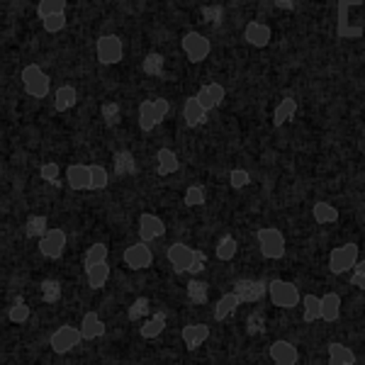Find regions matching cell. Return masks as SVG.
Masks as SVG:
<instances>
[{
	"label": "cell",
	"mask_w": 365,
	"mask_h": 365,
	"mask_svg": "<svg viewBox=\"0 0 365 365\" xmlns=\"http://www.w3.org/2000/svg\"><path fill=\"white\" fill-rule=\"evenodd\" d=\"M185 297L195 307H212V295H210V280L202 275L185 280Z\"/></svg>",
	"instance_id": "e0dca14e"
},
{
	"label": "cell",
	"mask_w": 365,
	"mask_h": 365,
	"mask_svg": "<svg viewBox=\"0 0 365 365\" xmlns=\"http://www.w3.org/2000/svg\"><path fill=\"white\" fill-rule=\"evenodd\" d=\"M212 256H215V261H220V263L234 261V258L239 256V241H237V237H232V234H225V237L217 239L215 249H212Z\"/></svg>",
	"instance_id": "4316f807"
},
{
	"label": "cell",
	"mask_w": 365,
	"mask_h": 365,
	"mask_svg": "<svg viewBox=\"0 0 365 365\" xmlns=\"http://www.w3.org/2000/svg\"><path fill=\"white\" fill-rule=\"evenodd\" d=\"M166 327H168V312L156 309V312H151V317H146V319L139 324V336L144 341H154L158 336H163Z\"/></svg>",
	"instance_id": "44dd1931"
},
{
	"label": "cell",
	"mask_w": 365,
	"mask_h": 365,
	"mask_svg": "<svg viewBox=\"0 0 365 365\" xmlns=\"http://www.w3.org/2000/svg\"><path fill=\"white\" fill-rule=\"evenodd\" d=\"M241 307V299L234 290H227L222 292L220 297L215 299V304H212V322L215 324H222L227 322L229 317H234Z\"/></svg>",
	"instance_id": "ac0fdd59"
},
{
	"label": "cell",
	"mask_w": 365,
	"mask_h": 365,
	"mask_svg": "<svg viewBox=\"0 0 365 365\" xmlns=\"http://www.w3.org/2000/svg\"><path fill=\"white\" fill-rule=\"evenodd\" d=\"M327 365H358V356L349 344H344V341H329Z\"/></svg>",
	"instance_id": "603a6c76"
},
{
	"label": "cell",
	"mask_w": 365,
	"mask_h": 365,
	"mask_svg": "<svg viewBox=\"0 0 365 365\" xmlns=\"http://www.w3.org/2000/svg\"><path fill=\"white\" fill-rule=\"evenodd\" d=\"M37 302L32 304V307H37V304H58L63 299V282L56 278V275H42V278L37 280Z\"/></svg>",
	"instance_id": "4fadbf2b"
},
{
	"label": "cell",
	"mask_w": 365,
	"mask_h": 365,
	"mask_svg": "<svg viewBox=\"0 0 365 365\" xmlns=\"http://www.w3.org/2000/svg\"><path fill=\"white\" fill-rule=\"evenodd\" d=\"M168 225L161 215H154V212H141L137 217V239L146 241V244H154V241H161L166 237Z\"/></svg>",
	"instance_id": "ba28073f"
},
{
	"label": "cell",
	"mask_w": 365,
	"mask_h": 365,
	"mask_svg": "<svg viewBox=\"0 0 365 365\" xmlns=\"http://www.w3.org/2000/svg\"><path fill=\"white\" fill-rule=\"evenodd\" d=\"M103 163L113 166L115 178H132V175H139V170H141L139 158L132 149H115Z\"/></svg>",
	"instance_id": "30bf717a"
},
{
	"label": "cell",
	"mask_w": 365,
	"mask_h": 365,
	"mask_svg": "<svg viewBox=\"0 0 365 365\" xmlns=\"http://www.w3.org/2000/svg\"><path fill=\"white\" fill-rule=\"evenodd\" d=\"M192 96H197V100H200V105H202L205 110H207V113H215V103H212V98H210V91H207V86H200L195 93H192Z\"/></svg>",
	"instance_id": "836d02e7"
},
{
	"label": "cell",
	"mask_w": 365,
	"mask_h": 365,
	"mask_svg": "<svg viewBox=\"0 0 365 365\" xmlns=\"http://www.w3.org/2000/svg\"><path fill=\"white\" fill-rule=\"evenodd\" d=\"M205 86H207L210 98H212V103H215V108L220 110L222 105H225V100H227V88H225V83H220V81H210V83H205Z\"/></svg>",
	"instance_id": "d6a6232c"
},
{
	"label": "cell",
	"mask_w": 365,
	"mask_h": 365,
	"mask_svg": "<svg viewBox=\"0 0 365 365\" xmlns=\"http://www.w3.org/2000/svg\"><path fill=\"white\" fill-rule=\"evenodd\" d=\"M161 125H163V120H161V115H158V110H156L154 98L139 100V105H137V127H139V132L141 134H151L156 127H161Z\"/></svg>",
	"instance_id": "5bb4252c"
},
{
	"label": "cell",
	"mask_w": 365,
	"mask_h": 365,
	"mask_svg": "<svg viewBox=\"0 0 365 365\" xmlns=\"http://www.w3.org/2000/svg\"><path fill=\"white\" fill-rule=\"evenodd\" d=\"M83 344V331H81L78 324H61V327H56L54 331H51L49 336V353L44 356L42 365L49 363L51 356H66L73 349H78V346Z\"/></svg>",
	"instance_id": "277c9868"
},
{
	"label": "cell",
	"mask_w": 365,
	"mask_h": 365,
	"mask_svg": "<svg viewBox=\"0 0 365 365\" xmlns=\"http://www.w3.org/2000/svg\"><path fill=\"white\" fill-rule=\"evenodd\" d=\"M51 229V220L42 212H37V215H29L25 222H22V234L29 239V241H37L42 239L46 232Z\"/></svg>",
	"instance_id": "d4e9b609"
},
{
	"label": "cell",
	"mask_w": 365,
	"mask_h": 365,
	"mask_svg": "<svg viewBox=\"0 0 365 365\" xmlns=\"http://www.w3.org/2000/svg\"><path fill=\"white\" fill-rule=\"evenodd\" d=\"M125 66H127V63H125ZM137 68L146 76V78H161V76L166 73V68H168V56L163 54V51H158V49H151V51H146V54L141 56V63Z\"/></svg>",
	"instance_id": "ffe728a7"
},
{
	"label": "cell",
	"mask_w": 365,
	"mask_h": 365,
	"mask_svg": "<svg viewBox=\"0 0 365 365\" xmlns=\"http://www.w3.org/2000/svg\"><path fill=\"white\" fill-rule=\"evenodd\" d=\"M180 156L175 149H170V146H158L154 151V173L158 178H170V175H175L180 170ZM151 173V170H149Z\"/></svg>",
	"instance_id": "8fae6325"
},
{
	"label": "cell",
	"mask_w": 365,
	"mask_h": 365,
	"mask_svg": "<svg viewBox=\"0 0 365 365\" xmlns=\"http://www.w3.org/2000/svg\"><path fill=\"white\" fill-rule=\"evenodd\" d=\"M241 299V307L244 304H258L268 297V280L266 278H251V275H241L232 282V287Z\"/></svg>",
	"instance_id": "52a82bcc"
},
{
	"label": "cell",
	"mask_w": 365,
	"mask_h": 365,
	"mask_svg": "<svg viewBox=\"0 0 365 365\" xmlns=\"http://www.w3.org/2000/svg\"><path fill=\"white\" fill-rule=\"evenodd\" d=\"M344 312V295L336 290H329L322 295V324H336Z\"/></svg>",
	"instance_id": "7402d4cb"
},
{
	"label": "cell",
	"mask_w": 365,
	"mask_h": 365,
	"mask_svg": "<svg viewBox=\"0 0 365 365\" xmlns=\"http://www.w3.org/2000/svg\"><path fill=\"white\" fill-rule=\"evenodd\" d=\"M299 314L304 324H317L322 319V295L317 292H304L302 304H299Z\"/></svg>",
	"instance_id": "83f0119b"
},
{
	"label": "cell",
	"mask_w": 365,
	"mask_h": 365,
	"mask_svg": "<svg viewBox=\"0 0 365 365\" xmlns=\"http://www.w3.org/2000/svg\"><path fill=\"white\" fill-rule=\"evenodd\" d=\"M353 270H356V273H363L365 275V258H358L356 266H353Z\"/></svg>",
	"instance_id": "e575fe53"
},
{
	"label": "cell",
	"mask_w": 365,
	"mask_h": 365,
	"mask_svg": "<svg viewBox=\"0 0 365 365\" xmlns=\"http://www.w3.org/2000/svg\"><path fill=\"white\" fill-rule=\"evenodd\" d=\"M229 3H241V0H229Z\"/></svg>",
	"instance_id": "d590c367"
},
{
	"label": "cell",
	"mask_w": 365,
	"mask_h": 365,
	"mask_svg": "<svg viewBox=\"0 0 365 365\" xmlns=\"http://www.w3.org/2000/svg\"><path fill=\"white\" fill-rule=\"evenodd\" d=\"M32 3V0H29ZM68 10V0H39L37 8H34V17L37 20H46L54 13H66Z\"/></svg>",
	"instance_id": "4dcf8cb0"
},
{
	"label": "cell",
	"mask_w": 365,
	"mask_h": 365,
	"mask_svg": "<svg viewBox=\"0 0 365 365\" xmlns=\"http://www.w3.org/2000/svg\"><path fill=\"white\" fill-rule=\"evenodd\" d=\"M207 110L200 105V100L197 96H187V98H182V105H180V117H182V122H185V127L187 129H200V127H205L207 125Z\"/></svg>",
	"instance_id": "2e32d148"
},
{
	"label": "cell",
	"mask_w": 365,
	"mask_h": 365,
	"mask_svg": "<svg viewBox=\"0 0 365 365\" xmlns=\"http://www.w3.org/2000/svg\"><path fill=\"white\" fill-rule=\"evenodd\" d=\"M54 39H58L56 34H51ZM63 42V39H58ZM63 44H73V46H88V49L96 51V61L100 66H117V63L125 61L127 56V46H125V39L120 34H100L93 44H78V42H63Z\"/></svg>",
	"instance_id": "7a4b0ae2"
},
{
	"label": "cell",
	"mask_w": 365,
	"mask_h": 365,
	"mask_svg": "<svg viewBox=\"0 0 365 365\" xmlns=\"http://www.w3.org/2000/svg\"><path fill=\"white\" fill-rule=\"evenodd\" d=\"M78 100H81L78 88H76L73 83H61V86H56L51 105H46V100H44V105L49 110H54L56 115H66L76 108V105H78Z\"/></svg>",
	"instance_id": "7c38bea8"
},
{
	"label": "cell",
	"mask_w": 365,
	"mask_h": 365,
	"mask_svg": "<svg viewBox=\"0 0 365 365\" xmlns=\"http://www.w3.org/2000/svg\"><path fill=\"white\" fill-rule=\"evenodd\" d=\"M98 117L105 127H110V129L120 127L122 122H125V108H122L117 100H103V103L98 105Z\"/></svg>",
	"instance_id": "cb8c5ba5"
},
{
	"label": "cell",
	"mask_w": 365,
	"mask_h": 365,
	"mask_svg": "<svg viewBox=\"0 0 365 365\" xmlns=\"http://www.w3.org/2000/svg\"><path fill=\"white\" fill-rule=\"evenodd\" d=\"M63 178H66V187L71 192H86L91 190V166L88 163H68L63 168Z\"/></svg>",
	"instance_id": "9a60e30c"
},
{
	"label": "cell",
	"mask_w": 365,
	"mask_h": 365,
	"mask_svg": "<svg viewBox=\"0 0 365 365\" xmlns=\"http://www.w3.org/2000/svg\"><path fill=\"white\" fill-rule=\"evenodd\" d=\"M78 327H81V331H83V344H93V341L103 339L105 334H108V322H105L96 309L86 312V314L81 317Z\"/></svg>",
	"instance_id": "d6986e66"
},
{
	"label": "cell",
	"mask_w": 365,
	"mask_h": 365,
	"mask_svg": "<svg viewBox=\"0 0 365 365\" xmlns=\"http://www.w3.org/2000/svg\"><path fill=\"white\" fill-rule=\"evenodd\" d=\"M302 361V353L292 341L287 339H275L268 344L266 349V363H275V365H299Z\"/></svg>",
	"instance_id": "9c48e42d"
},
{
	"label": "cell",
	"mask_w": 365,
	"mask_h": 365,
	"mask_svg": "<svg viewBox=\"0 0 365 365\" xmlns=\"http://www.w3.org/2000/svg\"><path fill=\"white\" fill-rule=\"evenodd\" d=\"M39 27L44 29L46 34H61L63 29L68 27V13H54L46 20H39Z\"/></svg>",
	"instance_id": "1f68e13d"
},
{
	"label": "cell",
	"mask_w": 365,
	"mask_h": 365,
	"mask_svg": "<svg viewBox=\"0 0 365 365\" xmlns=\"http://www.w3.org/2000/svg\"><path fill=\"white\" fill-rule=\"evenodd\" d=\"M17 78H20V83H22V88H25L27 96H32L37 100L49 98L51 76H49V71L42 66V63H37V61L25 63V66L20 68V76H17Z\"/></svg>",
	"instance_id": "3957f363"
},
{
	"label": "cell",
	"mask_w": 365,
	"mask_h": 365,
	"mask_svg": "<svg viewBox=\"0 0 365 365\" xmlns=\"http://www.w3.org/2000/svg\"><path fill=\"white\" fill-rule=\"evenodd\" d=\"M105 261L110 263V246L105 244V241H96V244H91L86 249L81 268H83V273H86L88 266H96V263H105Z\"/></svg>",
	"instance_id": "f1b7e54d"
},
{
	"label": "cell",
	"mask_w": 365,
	"mask_h": 365,
	"mask_svg": "<svg viewBox=\"0 0 365 365\" xmlns=\"http://www.w3.org/2000/svg\"><path fill=\"white\" fill-rule=\"evenodd\" d=\"M180 49H182V56H185L187 63H205L212 54V42L205 32L200 29H187V32L180 34Z\"/></svg>",
	"instance_id": "5b68a950"
},
{
	"label": "cell",
	"mask_w": 365,
	"mask_h": 365,
	"mask_svg": "<svg viewBox=\"0 0 365 365\" xmlns=\"http://www.w3.org/2000/svg\"><path fill=\"white\" fill-rule=\"evenodd\" d=\"M151 312H154L151 297L149 295H137L127 307V319H129V324H134V327L139 329V324L144 322L146 317H151Z\"/></svg>",
	"instance_id": "484cf974"
},
{
	"label": "cell",
	"mask_w": 365,
	"mask_h": 365,
	"mask_svg": "<svg viewBox=\"0 0 365 365\" xmlns=\"http://www.w3.org/2000/svg\"><path fill=\"white\" fill-rule=\"evenodd\" d=\"M358 22L365 27V3ZM210 37L205 63H187L180 44L163 46L161 78L132 73L129 100L166 96L182 105L190 88L220 81L227 100L207 125L187 129L180 113L151 134L134 129L137 154L170 146L180 170L170 178L139 173L117 180L110 207L125 225L141 212L161 215L170 241L212 253L232 234L239 256H212L202 278L212 302L251 278H287L299 290L353 292L327 268L329 251L346 241L365 258V34H336V0H227V22L195 27Z\"/></svg>",
	"instance_id": "6da1fadb"
},
{
	"label": "cell",
	"mask_w": 365,
	"mask_h": 365,
	"mask_svg": "<svg viewBox=\"0 0 365 365\" xmlns=\"http://www.w3.org/2000/svg\"><path fill=\"white\" fill-rule=\"evenodd\" d=\"M88 166H91V192L108 190L113 182V170L105 163H88Z\"/></svg>",
	"instance_id": "f546056e"
},
{
	"label": "cell",
	"mask_w": 365,
	"mask_h": 365,
	"mask_svg": "<svg viewBox=\"0 0 365 365\" xmlns=\"http://www.w3.org/2000/svg\"><path fill=\"white\" fill-rule=\"evenodd\" d=\"M212 336V322H190L180 329V341H182V353L178 356V363L182 365L187 353H195L197 349H202L207 344V339Z\"/></svg>",
	"instance_id": "8992f818"
}]
</instances>
